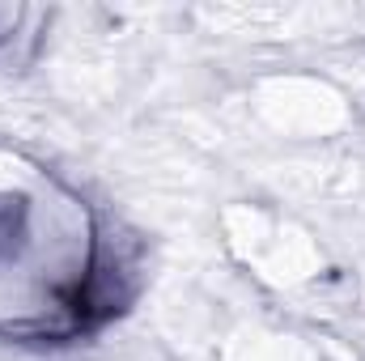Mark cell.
Instances as JSON below:
<instances>
[{"mask_svg": "<svg viewBox=\"0 0 365 361\" xmlns=\"http://www.w3.org/2000/svg\"><path fill=\"white\" fill-rule=\"evenodd\" d=\"M17 26V9H0V39H9Z\"/></svg>", "mask_w": 365, "mask_h": 361, "instance_id": "1", "label": "cell"}]
</instances>
